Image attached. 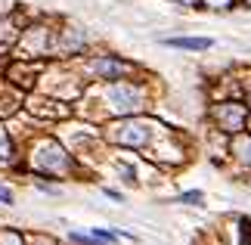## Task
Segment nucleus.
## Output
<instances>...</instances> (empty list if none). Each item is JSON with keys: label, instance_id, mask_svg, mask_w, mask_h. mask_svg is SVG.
<instances>
[{"label": "nucleus", "instance_id": "0eeeda50", "mask_svg": "<svg viewBox=\"0 0 251 245\" xmlns=\"http://www.w3.org/2000/svg\"><path fill=\"white\" fill-rule=\"evenodd\" d=\"M174 3H183V6H199V0H174Z\"/></svg>", "mask_w": 251, "mask_h": 245}, {"label": "nucleus", "instance_id": "20e7f679", "mask_svg": "<svg viewBox=\"0 0 251 245\" xmlns=\"http://www.w3.org/2000/svg\"><path fill=\"white\" fill-rule=\"evenodd\" d=\"M201 6H208V9H233L236 0H199Z\"/></svg>", "mask_w": 251, "mask_h": 245}, {"label": "nucleus", "instance_id": "7ed1b4c3", "mask_svg": "<svg viewBox=\"0 0 251 245\" xmlns=\"http://www.w3.org/2000/svg\"><path fill=\"white\" fill-rule=\"evenodd\" d=\"M165 44L174 47V50H196V53L211 50V47H214V41H211V37H168Z\"/></svg>", "mask_w": 251, "mask_h": 245}, {"label": "nucleus", "instance_id": "f257e3e1", "mask_svg": "<svg viewBox=\"0 0 251 245\" xmlns=\"http://www.w3.org/2000/svg\"><path fill=\"white\" fill-rule=\"evenodd\" d=\"M105 100L112 103L115 115H130V112L140 109V90L133 84H118V81H115L109 87V93H105Z\"/></svg>", "mask_w": 251, "mask_h": 245}, {"label": "nucleus", "instance_id": "39448f33", "mask_svg": "<svg viewBox=\"0 0 251 245\" xmlns=\"http://www.w3.org/2000/svg\"><path fill=\"white\" fill-rule=\"evenodd\" d=\"M180 202L196 205V202H201V192H196V190H192V192H183V195H180Z\"/></svg>", "mask_w": 251, "mask_h": 245}, {"label": "nucleus", "instance_id": "423d86ee", "mask_svg": "<svg viewBox=\"0 0 251 245\" xmlns=\"http://www.w3.org/2000/svg\"><path fill=\"white\" fill-rule=\"evenodd\" d=\"M0 202H13V192H9L6 186H0Z\"/></svg>", "mask_w": 251, "mask_h": 245}, {"label": "nucleus", "instance_id": "f03ea898", "mask_svg": "<svg viewBox=\"0 0 251 245\" xmlns=\"http://www.w3.org/2000/svg\"><path fill=\"white\" fill-rule=\"evenodd\" d=\"M90 68H93V75H100V81H121L130 72V62L118 59V56H96Z\"/></svg>", "mask_w": 251, "mask_h": 245}, {"label": "nucleus", "instance_id": "6e6552de", "mask_svg": "<svg viewBox=\"0 0 251 245\" xmlns=\"http://www.w3.org/2000/svg\"><path fill=\"white\" fill-rule=\"evenodd\" d=\"M248 127H251V121H248Z\"/></svg>", "mask_w": 251, "mask_h": 245}]
</instances>
